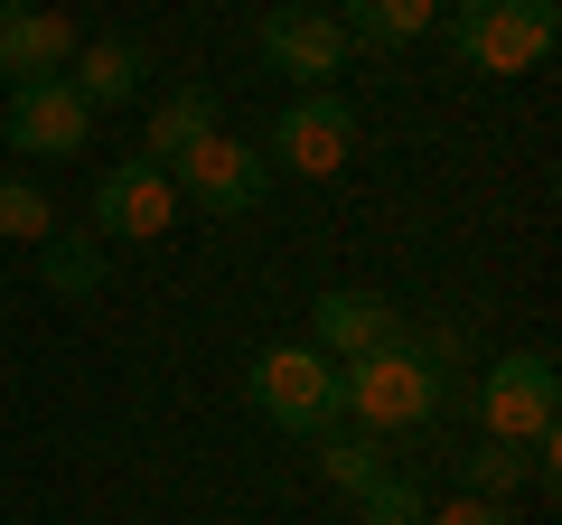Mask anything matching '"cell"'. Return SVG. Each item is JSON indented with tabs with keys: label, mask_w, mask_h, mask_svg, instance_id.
I'll return each mask as SVG.
<instances>
[{
	"label": "cell",
	"mask_w": 562,
	"mask_h": 525,
	"mask_svg": "<svg viewBox=\"0 0 562 525\" xmlns=\"http://www.w3.org/2000/svg\"><path fill=\"white\" fill-rule=\"evenodd\" d=\"M441 29L479 76H535L562 47V0H450Z\"/></svg>",
	"instance_id": "cell-1"
},
{
	"label": "cell",
	"mask_w": 562,
	"mask_h": 525,
	"mask_svg": "<svg viewBox=\"0 0 562 525\" xmlns=\"http://www.w3.org/2000/svg\"><path fill=\"white\" fill-rule=\"evenodd\" d=\"M244 394H254V413L262 423H281V432H328V423H347V366L338 357H319V347H262L254 357V376H244Z\"/></svg>",
	"instance_id": "cell-2"
},
{
	"label": "cell",
	"mask_w": 562,
	"mask_h": 525,
	"mask_svg": "<svg viewBox=\"0 0 562 525\" xmlns=\"http://www.w3.org/2000/svg\"><path fill=\"white\" fill-rule=\"evenodd\" d=\"M347 413H357V432H422L431 413H441V366L422 357L413 338H394V347H375V357H357L347 366Z\"/></svg>",
	"instance_id": "cell-3"
},
{
	"label": "cell",
	"mask_w": 562,
	"mask_h": 525,
	"mask_svg": "<svg viewBox=\"0 0 562 525\" xmlns=\"http://www.w3.org/2000/svg\"><path fill=\"white\" fill-rule=\"evenodd\" d=\"M169 188H179V198H198L206 216H254V206L272 198V160H262V142L206 132L198 150H179V160H169Z\"/></svg>",
	"instance_id": "cell-4"
},
{
	"label": "cell",
	"mask_w": 562,
	"mask_h": 525,
	"mask_svg": "<svg viewBox=\"0 0 562 525\" xmlns=\"http://www.w3.org/2000/svg\"><path fill=\"white\" fill-rule=\"evenodd\" d=\"M553 413H562V366L543 357V347H516V357H497L479 376L487 442H535V432H553Z\"/></svg>",
	"instance_id": "cell-5"
},
{
	"label": "cell",
	"mask_w": 562,
	"mask_h": 525,
	"mask_svg": "<svg viewBox=\"0 0 562 525\" xmlns=\"http://www.w3.org/2000/svg\"><path fill=\"white\" fill-rule=\"evenodd\" d=\"M262 160H281L291 179H338L347 160H357V113H347L338 94H291L272 113V142H262Z\"/></svg>",
	"instance_id": "cell-6"
},
{
	"label": "cell",
	"mask_w": 562,
	"mask_h": 525,
	"mask_svg": "<svg viewBox=\"0 0 562 525\" xmlns=\"http://www.w3.org/2000/svg\"><path fill=\"white\" fill-rule=\"evenodd\" d=\"M0 132H10L20 160H76L85 132H94V113H85V94L66 76H29V85L0 94Z\"/></svg>",
	"instance_id": "cell-7"
},
{
	"label": "cell",
	"mask_w": 562,
	"mask_h": 525,
	"mask_svg": "<svg viewBox=\"0 0 562 525\" xmlns=\"http://www.w3.org/2000/svg\"><path fill=\"white\" fill-rule=\"evenodd\" d=\"M169 225H179V188H169V169L150 160H122L94 179V235L113 244H160Z\"/></svg>",
	"instance_id": "cell-8"
},
{
	"label": "cell",
	"mask_w": 562,
	"mask_h": 525,
	"mask_svg": "<svg viewBox=\"0 0 562 525\" xmlns=\"http://www.w3.org/2000/svg\"><path fill=\"white\" fill-rule=\"evenodd\" d=\"M76 20L47 10V0H0V85H29V76H66L76 66Z\"/></svg>",
	"instance_id": "cell-9"
},
{
	"label": "cell",
	"mask_w": 562,
	"mask_h": 525,
	"mask_svg": "<svg viewBox=\"0 0 562 525\" xmlns=\"http://www.w3.org/2000/svg\"><path fill=\"white\" fill-rule=\"evenodd\" d=\"M254 47H262V66H272V76H301L310 94H319L328 76H347V38H338V20H328V10H272V20L254 29Z\"/></svg>",
	"instance_id": "cell-10"
},
{
	"label": "cell",
	"mask_w": 562,
	"mask_h": 525,
	"mask_svg": "<svg viewBox=\"0 0 562 525\" xmlns=\"http://www.w3.org/2000/svg\"><path fill=\"white\" fill-rule=\"evenodd\" d=\"M394 338H403V320H394L384 291H319V301H310V347L338 357V366L375 357V347H394Z\"/></svg>",
	"instance_id": "cell-11"
},
{
	"label": "cell",
	"mask_w": 562,
	"mask_h": 525,
	"mask_svg": "<svg viewBox=\"0 0 562 525\" xmlns=\"http://www.w3.org/2000/svg\"><path fill=\"white\" fill-rule=\"evenodd\" d=\"M206 132H225V103H216V85H169V94L150 103V132H140V160H150V169H169L179 150H198Z\"/></svg>",
	"instance_id": "cell-12"
},
{
	"label": "cell",
	"mask_w": 562,
	"mask_h": 525,
	"mask_svg": "<svg viewBox=\"0 0 562 525\" xmlns=\"http://www.w3.org/2000/svg\"><path fill=\"white\" fill-rule=\"evenodd\" d=\"M66 85L85 94V113H103V103H132L140 85H150V47H140V38H85L76 66H66Z\"/></svg>",
	"instance_id": "cell-13"
},
{
	"label": "cell",
	"mask_w": 562,
	"mask_h": 525,
	"mask_svg": "<svg viewBox=\"0 0 562 525\" xmlns=\"http://www.w3.org/2000/svg\"><path fill=\"white\" fill-rule=\"evenodd\" d=\"M328 20H338L347 47H413V38H431L441 0H338Z\"/></svg>",
	"instance_id": "cell-14"
},
{
	"label": "cell",
	"mask_w": 562,
	"mask_h": 525,
	"mask_svg": "<svg viewBox=\"0 0 562 525\" xmlns=\"http://www.w3.org/2000/svg\"><path fill=\"white\" fill-rule=\"evenodd\" d=\"M38 282L57 291V301H94V291H103V244H94V235H66V225H57V235L38 244Z\"/></svg>",
	"instance_id": "cell-15"
},
{
	"label": "cell",
	"mask_w": 562,
	"mask_h": 525,
	"mask_svg": "<svg viewBox=\"0 0 562 525\" xmlns=\"http://www.w3.org/2000/svg\"><path fill=\"white\" fill-rule=\"evenodd\" d=\"M525 479H535L525 442H487V450H469V460H460V498H487V506H506Z\"/></svg>",
	"instance_id": "cell-16"
},
{
	"label": "cell",
	"mask_w": 562,
	"mask_h": 525,
	"mask_svg": "<svg viewBox=\"0 0 562 525\" xmlns=\"http://www.w3.org/2000/svg\"><path fill=\"white\" fill-rule=\"evenodd\" d=\"M310 450H319V469L357 498L366 479H384V460H375V432H347V423H328V432H310Z\"/></svg>",
	"instance_id": "cell-17"
},
{
	"label": "cell",
	"mask_w": 562,
	"mask_h": 525,
	"mask_svg": "<svg viewBox=\"0 0 562 525\" xmlns=\"http://www.w3.org/2000/svg\"><path fill=\"white\" fill-rule=\"evenodd\" d=\"M0 235L10 244H47L57 235V206H47L38 179H0Z\"/></svg>",
	"instance_id": "cell-18"
},
{
	"label": "cell",
	"mask_w": 562,
	"mask_h": 525,
	"mask_svg": "<svg viewBox=\"0 0 562 525\" xmlns=\"http://www.w3.org/2000/svg\"><path fill=\"white\" fill-rule=\"evenodd\" d=\"M357 516H366V525H422V516H431V498H422L413 479H394V469H384V479L357 488Z\"/></svg>",
	"instance_id": "cell-19"
},
{
	"label": "cell",
	"mask_w": 562,
	"mask_h": 525,
	"mask_svg": "<svg viewBox=\"0 0 562 525\" xmlns=\"http://www.w3.org/2000/svg\"><path fill=\"white\" fill-rule=\"evenodd\" d=\"M422 525H516L506 506H487V498H450V506H431Z\"/></svg>",
	"instance_id": "cell-20"
},
{
	"label": "cell",
	"mask_w": 562,
	"mask_h": 525,
	"mask_svg": "<svg viewBox=\"0 0 562 525\" xmlns=\"http://www.w3.org/2000/svg\"><path fill=\"white\" fill-rule=\"evenodd\" d=\"M272 10H310V0H272Z\"/></svg>",
	"instance_id": "cell-21"
},
{
	"label": "cell",
	"mask_w": 562,
	"mask_h": 525,
	"mask_svg": "<svg viewBox=\"0 0 562 525\" xmlns=\"http://www.w3.org/2000/svg\"><path fill=\"white\" fill-rule=\"evenodd\" d=\"M0 94H10V85H0Z\"/></svg>",
	"instance_id": "cell-22"
}]
</instances>
